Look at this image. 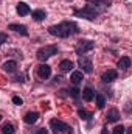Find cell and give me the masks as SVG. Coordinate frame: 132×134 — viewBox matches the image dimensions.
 I'll return each mask as SVG.
<instances>
[{
    "mask_svg": "<svg viewBox=\"0 0 132 134\" xmlns=\"http://www.w3.org/2000/svg\"><path fill=\"white\" fill-rule=\"evenodd\" d=\"M48 33L51 36H56V37H68L71 34L79 33V27L75 24V22H70V20H64L58 25H51L48 28Z\"/></svg>",
    "mask_w": 132,
    "mask_h": 134,
    "instance_id": "6da1fadb",
    "label": "cell"
},
{
    "mask_svg": "<svg viewBox=\"0 0 132 134\" xmlns=\"http://www.w3.org/2000/svg\"><path fill=\"white\" fill-rule=\"evenodd\" d=\"M58 45H45V47H42V48H39L37 50V53H36V56H37V59L39 61H47L48 58H51L53 55H56L58 53Z\"/></svg>",
    "mask_w": 132,
    "mask_h": 134,
    "instance_id": "7a4b0ae2",
    "label": "cell"
},
{
    "mask_svg": "<svg viewBox=\"0 0 132 134\" xmlns=\"http://www.w3.org/2000/svg\"><path fill=\"white\" fill-rule=\"evenodd\" d=\"M99 13H101V11H99L97 6L87 5L86 8H82V9H79V11H75V16H78V17H84V19H89V20H93Z\"/></svg>",
    "mask_w": 132,
    "mask_h": 134,
    "instance_id": "3957f363",
    "label": "cell"
},
{
    "mask_svg": "<svg viewBox=\"0 0 132 134\" xmlns=\"http://www.w3.org/2000/svg\"><path fill=\"white\" fill-rule=\"evenodd\" d=\"M93 48H95V42H92V41L81 39V41L76 42V53H78L79 56L86 55L87 52H90V50H93Z\"/></svg>",
    "mask_w": 132,
    "mask_h": 134,
    "instance_id": "277c9868",
    "label": "cell"
},
{
    "mask_svg": "<svg viewBox=\"0 0 132 134\" xmlns=\"http://www.w3.org/2000/svg\"><path fill=\"white\" fill-rule=\"evenodd\" d=\"M50 128H51L56 134H58V133H59V134L67 133V131L70 130L67 123H64L62 120H58V119H51V120H50Z\"/></svg>",
    "mask_w": 132,
    "mask_h": 134,
    "instance_id": "5b68a950",
    "label": "cell"
},
{
    "mask_svg": "<svg viewBox=\"0 0 132 134\" xmlns=\"http://www.w3.org/2000/svg\"><path fill=\"white\" fill-rule=\"evenodd\" d=\"M78 66L81 67L82 72H86V73H92V70H93V66H92L90 58H86V56H79V59H78Z\"/></svg>",
    "mask_w": 132,
    "mask_h": 134,
    "instance_id": "8992f818",
    "label": "cell"
},
{
    "mask_svg": "<svg viewBox=\"0 0 132 134\" xmlns=\"http://www.w3.org/2000/svg\"><path fill=\"white\" fill-rule=\"evenodd\" d=\"M37 75H39V78H42V80H47V78H50V75H51V67L48 66V64H40V66L37 67Z\"/></svg>",
    "mask_w": 132,
    "mask_h": 134,
    "instance_id": "52a82bcc",
    "label": "cell"
},
{
    "mask_svg": "<svg viewBox=\"0 0 132 134\" xmlns=\"http://www.w3.org/2000/svg\"><path fill=\"white\" fill-rule=\"evenodd\" d=\"M117 70H112V69H109V70H106L103 75H101V80H103V83H112L113 80H117Z\"/></svg>",
    "mask_w": 132,
    "mask_h": 134,
    "instance_id": "ba28073f",
    "label": "cell"
},
{
    "mask_svg": "<svg viewBox=\"0 0 132 134\" xmlns=\"http://www.w3.org/2000/svg\"><path fill=\"white\" fill-rule=\"evenodd\" d=\"M8 30H13V31H16V33L28 36V28H27L25 25H20V24H11V25L8 27Z\"/></svg>",
    "mask_w": 132,
    "mask_h": 134,
    "instance_id": "9c48e42d",
    "label": "cell"
},
{
    "mask_svg": "<svg viewBox=\"0 0 132 134\" xmlns=\"http://www.w3.org/2000/svg\"><path fill=\"white\" fill-rule=\"evenodd\" d=\"M37 119H39V112H36V111H30V112H27V114H25L23 122H25V123H28V125H33Z\"/></svg>",
    "mask_w": 132,
    "mask_h": 134,
    "instance_id": "30bf717a",
    "label": "cell"
},
{
    "mask_svg": "<svg viewBox=\"0 0 132 134\" xmlns=\"http://www.w3.org/2000/svg\"><path fill=\"white\" fill-rule=\"evenodd\" d=\"M16 9H17V14H19V16H27V14L31 13V11H30V6H28L25 2H19Z\"/></svg>",
    "mask_w": 132,
    "mask_h": 134,
    "instance_id": "8fae6325",
    "label": "cell"
},
{
    "mask_svg": "<svg viewBox=\"0 0 132 134\" xmlns=\"http://www.w3.org/2000/svg\"><path fill=\"white\" fill-rule=\"evenodd\" d=\"M31 16H33V19L36 22H40V20H44L47 17V13L44 9H34L33 13H31Z\"/></svg>",
    "mask_w": 132,
    "mask_h": 134,
    "instance_id": "7c38bea8",
    "label": "cell"
},
{
    "mask_svg": "<svg viewBox=\"0 0 132 134\" xmlns=\"http://www.w3.org/2000/svg\"><path fill=\"white\" fill-rule=\"evenodd\" d=\"M118 67H120L121 70H128V69L131 67V58H129V56H123V58H120V61H118Z\"/></svg>",
    "mask_w": 132,
    "mask_h": 134,
    "instance_id": "4fadbf2b",
    "label": "cell"
},
{
    "mask_svg": "<svg viewBox=\"0 0 132 134\" xmlns=\"http://www.w3.org/2000/svg\"><path fill=\"white\" fill-rule=\"evenodd\" d=\"M82 98L86 101H92L95 98V92L92 91V87H84V91H82Z\"/></svg>",
    "mask_w": 132,
    "mask_h": 134,
    "instance_id": "5bb4252c",
    "label": "cell"
},
{
    "mask_svg": "<svg viewBox=\"0 0 132 134\" xmlns=\"http://www.w3.org/2000/svg\"><path fill=\"white\" fill-rule=\"evenodd\" d=\"M70 80H71V83H73V84H79V83L84 80V75H82V72L76 70V72H73V73H71Z\"/></svg>",
    "mask_w": 132,
    "mask_h": 134,
    "instance_id": "9a60e30c",
    "label": "cell"
},
{
    "mask_svg": "<svg viewBox=\"0 0 132 134\" xmlns=\"http://www.w3.org/2000/svg\"><path fill=\"white\" fill-rule=\"evenodd\" d=\"M106 117H107V122H117V120L120 119V112H118V109L113 108V109H110V111L107 112Z\"/></svg>",
    "mask_w": 132,
    "mask_h": 134,
    "instance_id": "2e32d148",
    "label": "cell"
},
{
    "mask_svg": "<svg viewBox=\"0 0 132 134\" xmlns=\"http://www.w3.org/2000/svg\"><path fill=\"white\" fill-rule=\"evenodd\" d=\"M16 67H17V63L16 61H6L3 64V70L8 72V73H13V72H16Z\"/></svg>",
    "mask_w": 132,
    "mask_h": 134,
    "instance_id": "e0dca14e",
    "label": "cell"
},
{
    "mask_svg": "<svg viewBox=\"0 0 132 134\" xmlns=\"http://www.w3.org/2000/svg\"><path fill=\"white\" fill-rule=\"evenodd\" d=\"M2 133L3 134H14L16 133V128H14L13 123L6 122V123H3V126H2Z\"/></svg>",
    "mask_w": 132,
    "mask_h": 134,
    "instance_id": "ac0fdd59",
    "label": "cell"
},
{
    "mask_svg": "<svg viewBox=\"0 0 132 134\" xmlns=\"http://www.w3.org/2000/svg\"><path fill=\"white\" fill-rule=\"evenodd\" d=\"M59 67H61V70L68 72V70H71V69H73V63H71L70 59H62V61L59 63Z\"/></svg>",
    "mask_w": 132,
    "mask_h": 134,
    "instance_id": "d6986e66",
    "label": "cell"
},
{
    "mask_svg": "<svg viewBox=\"0 0 132 134\" xmlns=\"http://www.w3.org/2000/svg\"><path fill=\"white\" fill-rule=\"evenodd\" d=\"M95 97H97V106H98V109H103L104 104H106V97L101 95V94H97Z\"/></svg>",
    "mask_w": 132,
    "mask_h": 134,
    "instance_id": "ffe728a7",
    "label": "cell"
},
{
    "mask_svg": "<svg viewBox=\"0 0 132 134\" xmlns=\"http://www.w3.org/2000/svg\"><path fill=\"white\" fill-rule=\"evenodd\" d=\"M78 115H79V119H82V120H90V119L93 117L90 112H87V111H84V109H79V111H78Z\"/></svg>",
    "mask_w": 132,
    "mask_h": 134,
    "instance_id": "44dd1931",
    "label": "cell"
},
{
    "mask_svg": "<svg viewBox=\"0 0 132 134\" xmlns=\"http://www.w3.org/2000/svg\"><path fill=\"white\" fill-rule=\"evenodd\" d=\"M124 131H126V128H124L123 125H117V126L112 130V134H124Z\"/></svg>",
    "mask_w": 132,
    "mask_h": 134,
    "instance_id": "7402d4cb",
    "label": "cell"
},
{
    "mask_svg": "<svg viewBox=\"0 0 132 134\" xmlns=\"http://www.w3.org/2000/svg\"><path fill=\"white\" fill-rule=\"evenodd\" d=\"M5 42H8V34L0 33V45H3Z\"/></svg>",
    "mask_w": 132,
    "mask_h": 134,
    "instance_id": "603a6c76",
    "label": "cell"
},
{
    "mask_svg": "<svg viewBox=\"0 0 132 134\" xmlns=\"http://www.w3.org/2000/svg\"><path fill=\"white\" fill-rule=\"evenodd\" d=\"M13 103L17 104V106H20V104H23V100L20 97H13Z\"/></svg>",
    "mask_w": 132,
    "mask_h": 134,
    "instance_id": "cb8c5ba5",
    "label": "cell"
},
{
    "mask_svg": "<svg viewBox=\"0 0 132 134\" xmlns=\"http://www.w3.org/2000/svg\"><path fill=\"white\" fill-rule=\"evenodd\" d=\"M70 92H71V97H75V98H76V97L79 95V89H76V87H73V89H71Z\"/></svg>",
    "mask_w": 132,
    "mask_h": 134,
    "instance_id": "d4e9b609",
    "label": "cell"
},
{
    "mask_svg": "<svg viewBox=\"0 0 132 134\" xmlns=\"http://www.w3.org/2000/svg\"><path fill=\"white\" fill-rule=\"evenodd\" d=\"M34 134H48V131L45 130V128H39V130H36Z\"/></svg>",
    "mask_w": 132,
    "mask_h": 134,
    "instance_id": "484cf974",
    "label": "cell"
},
{
    "mask_svg": "<svg viewBox=\"0 0 132 134\" xmlns=\"http://www.w3.org/2000/svg\"><path fill=\"white\" fill-rule=\"evenodd\" d=\"M101 134H109V131H107V128H106V126L103 128V131H101Z\"/></svg>",
    "mask_w": 132,
    "mask_h": 134,
    "instance_id": "4316f807",
    "label": "cell"
},
{
    "mask_svg": "<svg viewBox=\"0 0 132 134\" xmlns=\"http://www.w3.org/2000/svg\"><path fill=\"white\" fill-rule=\"evenodd\" d=\"M126 131H128V134H132V128H128Z\"/></svg>",
    "mask_w": 132,
    "mask_h": 134,
    "instance_id": "83f0119b",
    "label": "cell"
},
{
    "mask_svg": "<svg viewBox=\"0 0 132 134\" xmlns=\"http://www.w3.org/2000/svg\"><path fill=\"white\" fill-rule=\"evenodd\" d=\"M0 120H2V115H0Z\"/></svg>",
    "mask_w": 132,
    "mask_h": 134,
    "instance_id": "f1b7e54d",
    "label": "cell"
}]
</instances>
